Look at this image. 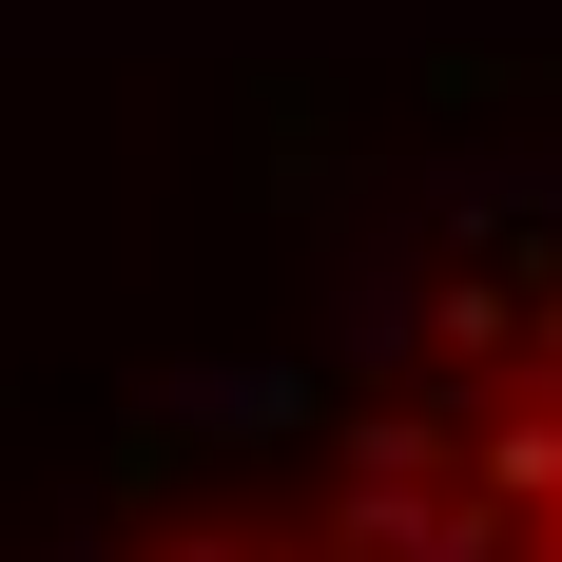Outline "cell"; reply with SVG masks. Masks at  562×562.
<instances>
[{
	"mask_svg": "<svg viewBox=\"0 0 562 562\" xmlns=\"http://www.w3.org/2000/svg\"><path fill=\"white\" fill-rule=\"evenodd\" d=\"M98 562H562V233L407 291Z\"/></svg>",
	"mask_w": 562,
	"mask_h": 562,
	"instance_id": "1",
	"label": "cell"
}]
</instances>
